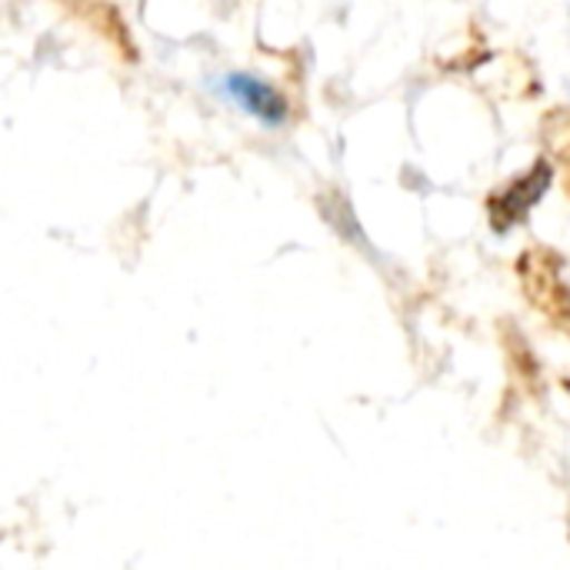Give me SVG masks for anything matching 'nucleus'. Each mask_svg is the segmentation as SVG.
Wrapping results in <instances>:
<instances>
[{"mask_svg": "<svg viewBox=\"0 0 570 570\" xmlns=\"http://www.w3.org/2000/svg\"><path fill=\"white\" fill-rule=\"evenodd\" d=\"M548 187H551V164L538 160L524 177H518L504 190L491 194V227L511 230L514 224H524L531 207L544 197Z\"/></svg>", "mask_w": 570, "mask_h": 570, "instance_id": "obj_1", "label": "nucleus"}, {"mask_svg": "<svg viewBox=\"0 0 570 570\" xmlns=\"http://www.w3.org/2000/svg\"><path fill=\"white\" fill-rule=\"evenodd\" d=\"M73 20H80L87 30H94L104 43L114 47V53L124 60V63H137V43H134V33L127 27V20L120 17L117 3L114 0H57Z\"/></svg>", "mask_w": 570, "mask_h": 570, "instance_id": "obj_2", "label": "nucleus"}, {"mask_svg": "<svg viewBox=\"0 0 570 570\" xmlns=\"http://www.w3.org/2000/svg\"><path fill=\"white\" fill-rule=\"evenodd\" d=\"M224 90H227V97H230L240 110H247V114L257 117L261 124L277 127V124L287 120V100H284V94L274 90L271 83H264V80L254 77V73H227Z\"/></svg>", "mask_w": 570, "mask_h": 570, "instance_id": "obj_3", "label": "nucleus"}, {"mask_svg": "<svg viewBox=\"0 0 570 570\" xmlns=\"http://www.w3.org/2000/svg\"><path fill=\"white\" fill-rule=\"evenodd\" d=\"M518 271H521L524 277H534V281L544 284V294H541V291L531 294V297L538 301V307H541L544 314H551L558 324H570V291L564 287V281L551 271V254L531 250Z\"/></svg>", "mask_w": 570, "mask_h": 570, "instance_id": "obj_4", "label": "nucleus"}, {"mask_svg": "<svg viewBox=\"0 0 570 570\" xmlns=\"http://www.w3.org/2000/svg\"><path fill=\"white\" fill-rule=\"evenodd\" d=\"M544 134H548V144H551L554 157L568 167L570 177V114H554V117L544 124Z\"/></svg>", "mask_w": 570, "mask_h": 570, "instance_id": "obj_5", "label": "nucleus"}]
</instances>
